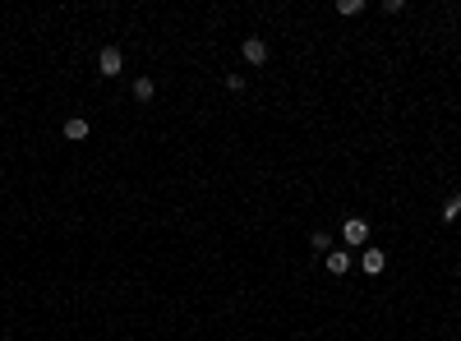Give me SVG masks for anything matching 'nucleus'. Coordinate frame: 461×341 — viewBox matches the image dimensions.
Listing matches in <instances>:
<instances>
[{"label": "nucleus", "instance_id": "1", "mask_svg": "<svg viewBox=\"0 0 461 341\" xmlns=\"http://www.w3.org/2000/svg\"><path fill=\"white\" fill-rule=\"evenodd\" d=\"M341 245H346V249L369 245V221H365V217H351L346 226H341Z\"/></svg>", "mask_w": 461, "mask_h": 341}, {"label": "nucleus", "instance_id": "2", "mask_svg": "<svg viewBox=\"0 0 461 341\" xmlns=\"http://www.w3.org/2000/svg\"><path fill=\"white\" fill-rule=\"evenodd\" d=\"M351 249L341 245V249H328V258H323V267H328V272H332V277H346V272H351Z\"/></svg>", "mask_w": 461, "mask_h": 341}, {"label": "nucleus", "instance_id": "3", "mask_svg": "<svg viewBox=\"0 0 461 341\" xmlns=\"http://www.w3.org/2000/svg\"><path fill=\"white\" fill-rule=\"evenodd\" d=\"M97 69H102V78H116L125 69V56L120 47H102V56H97Z\"/></svg>", "mask_w": 461, "mask_h": 341}, {"label": "nucleus", "instance_id": "4", "mask_svg": "<svg viewBox=\"0 0 461 341\" xmlns=\"http://www.w3.org/2000/svg\"><path fill=\"white\" fill-rule=\"evenodd\" d=\"M360 267H365L369 277H378V272H383V267H387V254H383V249H378V245H369L365 254H360Z\"/></svg>", "mask_w": 461, "mask_h": 341}, {"label": "nucleus", "instance_id": "5", "mask_svg": "<svg viewBox=\"0 0 461 341\" xmlns=\"http://www.w3.org/2000/svg\"><path fill=\"white\" fill-rule=\"evenodd\" d=\"M240 56H245L249 65H268V42H263V37H245Z\"/></svg>", "mask_w": 461, "mask_h": 341}, {"label": "nucleus", "instance_id": "6", "mask_svg": "<svg viewBox=\"0 0 461 341\" xmlns=\"http://www.w3.org/2000/svg\"><path fill=\"white\" fill-rule=\"evenodd\" d=\"M88 134H92V124L83 120V116H69V120H65V139L69 143H83Z\"/></svg>", "mask_w": 461, "mask_h": 341}, {"label": "nucleus", "instance_id": "7", "mask_svg": "<svg viewBox=\"0 0 461 341\" xmlns=\"http://www.w3.org/2000/svg\"><path fill=\"white\" fill-rule=\"evenodd\" d=\"M153 97H157L153 78H134V102H153Z\"/></svg>", "mask_w": 461, "mask_h": 341}, {"label": "nucleus", "instance_id": "8", "mask_svg": "<svg viewBox=\"0 0 461 341\" xmlns=\"http://www.w3.org/2000/svg\"><path fill=\"white\" fill-rule=\"evenodd\" d=\"M438 217H443V221H457L461 217V189H457V194H447V203H443V212H438Z\"/></svg>", "mask_w": 461, "mask_h": 341}, {"label": "nucleus", "instance_id": "9", "mask_svg": "<svg viewBox=\"0 0 461 341\" xmlns=\"http://www.w3.org/2000/svg\"><path fill=\"white\" fill-rule=\"evenodd\" d=\"M337 14H365V0H337Z\"/></svg>", "mask_w": 461, "mask_h": 341}, {"label": "nucleus", "instance_id": "10", "mask_svg": "<svg viewBox=\"0 0 461 341\" xmlns=\"http://www.w3.org/2000/svg\"><path fill=\"white\" fill-rule=\"evenodd\" d=\"M309 245L319 249V254H328V249H332V235H328V231H314V235H309Z\"/></svg>", "mask_w": 461, "mask_h": 341}, {"label": "nucleus", "instance_id": "11", "mask_svg": "<svg viewBox=\"0 0 461 341\" xmlns=\"http://www.w3.org/2000/svg\"><path fill=\"white\" fill-rule=\"evenodd\" d=\"M226 93H245V74H226Z\"/></svg>", "mask_w": 461, "mask_h": 341}]
</instances>
